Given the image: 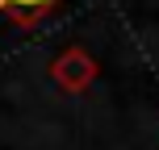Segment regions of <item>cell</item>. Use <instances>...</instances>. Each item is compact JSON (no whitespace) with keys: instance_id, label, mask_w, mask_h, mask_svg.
Instances as JSON below:
<instances>
[{"instance_id":"obj_1","label":"cell","mask_w":159,"mask_h":150,"mask_svg":"<svg viewBox=\"0 0 159 150\" xmlns=\"http://www.w3.org/2000/svg\"><path fill=\"white\" fill-rule=\"evenodd\" d=\"M50 4H55V0H0V13H4V8H17V13H25L21 21H34V17L46 13Z\"/></svg>"}]
</instances>
